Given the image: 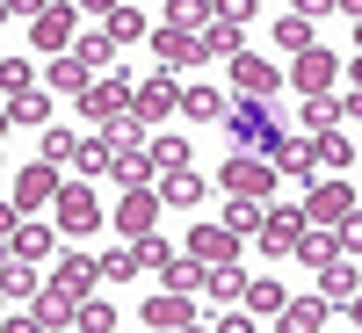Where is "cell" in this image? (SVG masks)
I'll return each instance as SVG.
<instances>
[{
	"label": "cell",
	"mask_w": 362,
	"mask_h": 333,
	"mask_svg": "<svg viewBox=\"0 0 362 333\" xmlns=\"http://www.w3.org/2000/svg\"><path fill=\"white\" fill-rule=\"evenodd\" d=\"M218 181H225V189L232 196H276V181H283V167H276V153H254V145H239V153L218 167Z\"/></svg>",
	"instance_id": "1"
},
{
	"label": "cell",
	"mask_w": 362,
	"mask_h": 333,
	"mask_svg": "<svg viewBox=\"0 0 362 333\" xmlns=\"http://www.w3.org/2000/svg\"><path fill=\"white\" fill-rule=\"evenodd\" d=\"M225 124H232V138H239V145H254V153H276V145H283V131H276V116H268V102H261V95H239Z\"/></svg>",
	"instance_id": "2"
},
{
	"label": "cell",
	"mask_w": 362,
	"mask_h": 333,
	"mask_svg": "<svg viewBox=\"0 0 362 333\" xmlns=\"http://www.w3.org/2000/svg\"><path fill=\"white\" fill-rule=\"evenodd\" d=\"M131 95H138V87H131L124 73L87 80V87H80V116H87V124H116V116H131Z\"/></svg>",
	"instance_id": "3"
},
{
	"label": "cell",
	"mask_w": 362,
	"mask_h": 333,
	"mask_svg": "<svg viewBox=\"0 0 362 333\" xmlns=\"http://www.w3.org/2000/svg\"><path fill=\"white\" fill-rule=\"evenodd\" d=\"M58 232H66V239L102 232V196L87 189V181H66V189H58Z\"/></svg>",
	"instance_id": "4"
},
{
	"label": "cell",
	"mask_w": 362,
	"mask_h": 333,
	"mask_svg": "<svg viewBox=\"0 0 362 333\" xmlns=\"http://www.w3.org/2000/svg\"><path fill=\"white\" fill-rule=\"evenodd\" d=\"M0 225H8V254H22V261H44V254L58 247V225H37L22 203H8V218H0Z\"/></svg>",
	"instance_id": "5"
},
{
	"label": "cell",
	"mask_w": 362,
	"mask_h": 333,
	"mask_svg": "<svg viewBox=\"0 0 362 333\" xmlns=\"http://www.w3.org/2000/svg\"><path fill=\"white\" fill-rule=\"evenodd\" d=\"M283 66H276V58H261V51H239L232 58V87H239V95H261V102H276L283 95Z\"/></svg>",
	"instance_id": "6"
},
{
	"label": "cell",
	"mask_w": 362,
	"mask_h": 333,
	"mask_svg": "<svg viewBox=\"0 0 362 333\" xmlns=\"http://www.w3.org/2000/svg\"><path fill=\"white\" fill-rule=\"evenodd\" d=\"M355 189H348V181H334V174H326V181H312V196H305V218L312 225H348L355 218Z\"/></svg>",
	"instance_id": "7"
},
{
	"label": "cell",
	"mask_w": 362,
	"mask_h": 333,
	"mask_svg": "<svg viewBox=\"0 0 362 333\" xmlns=\"http://www.w3.org/2000/svg\"><path fill=\"white\" fill-rule=\"evenodd\" d=\"M181 95H189V87H174V73L160 66L153 80H138V95H131V116H145V124H160V116H181Z\"/></svg>",
	"instance_id": "8"
},
{
	"label": "cell",
	"mask_w": 362,
	"mask_h": 333,
	"mask_svg": "<svg viewBox=\"0 0 362 333\" xmlns=\"http://www.w3.org/2000/svg\"><path fill=\"white\" fill-rule=\"evenodd\" d=\"M73 15H80L73 0H51L44 15H29V44L51 51V58H58V51H73Z\"/></svg>",
	"instance_id": "9"
},
{
	"label": "cell",
	"mask_w": 362,
	"mask_h": 333,
	"mask_svg": "<svg viewBox=\"0 0 362 333\" xmlns=\"http://www.w3.org/2000/svg\"><path fill=\"white\" fill-rule=\"evenodd\" d=\"M58 160H37V167H15V203L22 210H44V203H58Z\"/></svg>",
	"instance_id": "10"
},
{
	"label": "cell",
	"mask_w": 362,
	"mask_h": 333,
	"mask_svg": "<svg viewBox=\"0 0 362 333\" xmlns=\"http://www.w3.org/2000/svg\"><path fill=\"white\" fill-rule=\"evenodd\" d=\"M160 189H124V203H116V232H124V239H138V232H153L160 225Z\"/></svg>",
	"instance_id": "11"
},
{
	"label": "cell",
	"mask_w": 362,
	"mask_h": 333,
	"mask_svg": "<svg viewBox=\"0 0 362 333\" xmlns=\"http://www.w3.org/2000/svg\"><path fill=\"white\" fill-rule=\"evenodd\" d=\"M334 73H341V58L326 51V44H312V51L290 66V87H297V95H326V87H334Z\"/></svg>",
	"instance_id": "12"
},
{
	"label": "cell",
	"mask_w": 362,
	"mask_h": 333,
	"mask_svg": "<svg viewBox=\"0 0 362 333\" xmlns=\"http://www.w3.org/2000/svg\"><path fill=\"white\" fill-rule=\"evenodd\" d=\"M305 232H312L305 210H268V218H261V254H297Z\"/></svg>",
	"instance_id": "13"
},
{
	"label": "cell",
	"mask_w": 362,
	"mask_h": 333,
	"mask_svg": "<svg viewBox=\"0 0 362 333\" xmlns=\"http://www.w3.org/2000/svg\"><path fill=\"white\" fill-rule=\"evenodd\" d=\"M153 51H160V66H167V73H189L196 58H203V37H196V29H174V22H167V29H153Z\"/></svg>",
	"instance_id": "14"
},
{
	"label": "cell",
	"mask_w": 362,
	"mask_h": 333,
	"mask_svg": "<svg viewBox=\"0 0 362 333\" xmlns=\"http://www.w3.org/2000/svg\"><path fill=\"white\" fill-rule=\"evenodd\" d=\"M239 239H247V232H232V225H203V218H196V232H189V254L218 268V261H239Z\"/></svg>",
	"instance_id": "15"
},
{
	"label": "cell",
	"mask_w": 362,
	"mask_h": 333,
	"mask_svg": "<svg viewBox=\"0 0 362 333\" xmlns=\"http://www.w3.org/2000/svg\"><path fill=\"white\" fill-rule=\"evenodd\" d=\"M138 319L160 326V333H167V326H189V319H196V290H160V297H145Z\"/></svg>",
	"instance_id": "16"
},
{
	"label": "cell",
	"mask_w": 362,
	"mask_h": 333,
	"mask_svg": "<svg viewBox=\"0 0 362 333\" xmlns=\"http://www.w3.org/2000/svg\"><path fill=\"white\" fill-rule=\"evenodd\" d=\"M334 312H341V305H334V297L319 290V297H290V312H283L276 326H283V333H319V326L334 319Z\"/></svg>",
	"instance_id": "17"
},
{
	"label": "cell",
	"mask_w": 362,
	"mask_h": 333,
	"mask_svg": "<svg viewBox=\"0 0 362 333\" xmlns=\"http://www.w3.org/2000/svg\"><path fill=\"white\" fill-rule=\"evenodd\" d=\"M276 167H283V174L319 181V138H312V131H305V138H283V145H276Z\"/></svg>",
	"instance_id": "18"
},
{
	"label": "cell",
	"mask_w": 362,
	"mask_h": 333,
	"mask_svg": "<svg viewBox=\"0 0 362 333\" xmlns=\"http://www.w3.org/2000/svg\"><path fill=\"white\" fill-rule=\"evenodd\" d=\"M348 247H341V225H312L305 239H297V261H312V268H326V261H341Z\"/></svg>",
	"instance_id": "19"
},
{
	"label": "cell",
	"mask_w": 362,
	"mask_h": 333,
	"mask_svg": "<svg viewBox=\"0 0 362 333\" xmlns=\"http://www.w3.org/2000/svg\"><path fill=\"white\" fill-rule=\"evenodd\" d=\"M239 29H247V22H232V15H218L210 29H196V37H203V58H239V51H247V44H239Z\"/></svg>",
	"instance_id": "20"
},
{
	"label": "cell",
	"mask_w": 362,
	"mask_h": 333,
	"mask_svg": "<svg viewBox=\"0 0 362 333\" xmlns=\"http://www.w3.org/2000/svg\"><path fill=\"white\" fill-rule=\"evenodd\" d=\"M247 312H254V319H283V312H290V290H283L276 276H261V283H247Z\"/></svg>",
	"instance_id": "21"
},
{
	"label": "cell",
	"mask_w": 362,
	"mask_h": 333,
	"mask_svg": "<svg viewBox=\"0 0 362 333\" xmlns=\"http://www.w3.org/2000/svg\"><path fill=\"white\" fill-rule=\"evenodd\" d=\"M181 116H189V124H225V95H218V87H189V95H181Z\"/></svg>",
	"instance_id": "22"
},
{
	"label": "cell",
	"mask_w": 362,
	"mask_h": 333,
	"mask_svg": "<svg viewBox=\"0 0 362 333\" xmlns=\"http://www.w3.org/2000/svg\"><path fill=\"white\" fill-rule=\"evenodd\" d=\"M0 124H51V95H37V87H29V95H8V116H0Z\"/></svg>",
	"instance_id": "23"
},
{
	"label": "cell",
	"mask_w": 362,
	"mask_h": 333,
	"mask_svg": "<svg viewBox=\"0 0 362 333\" xmlns=\"http://www.w3.org/2000/svg\"><path fill=\"white\" fill-rule=\"evenodd\" d=\"M160 196H167L174 210H196V203H203V174H189V167H181V174H160Z\"/></svg>",
	"instance_id": "24"
},
{
	"label": "cell",
	"mask_w": 362,
	"mask_h": 333,
	"mask_svg": "<svg viewBox=\"0 0 362 333\" xmlns=\"http://www.w3.org/2000/svg\"><path fill=\"white\" fill-rule=\"evenodd\" d=\"M261 218H268V203H261V196H232V203H225V225H232V232H247V239H261Z\"/></svg>",
	"instance_id": "25"
},
{
	"label": "cell",
	"mask_w": 362,
	"mask_h": 333,
	"mask_svg": "<svg viewBox=\"0 0 362 333\" xmlns=\"http://www.w3.org/2000/svg\"><path fill=\"white\" fill-rule=\"evenodd\" d=\"M167 22L174 29H210L218 22V0H167Z\"/></svg>",
	"instance_id": "26"
},
{
	"label": "cell",
	"mask_w": 362,
	"mask_h": 333,
	"mask_svg": "<svg viewBox=\"0 0 362 333\" xmlns=\"http://www.w3.org/2000/svg\"><path fill=\"white\" fill-rule=\"evenodd\" d=\"M153 153H145V145H138V153H116V181H124V189H153Z\"/></svg>",
	"instance_id": "27"
},
{
	"label": "cell",
	"mask_w": 362,
	"mask_h": 333,
	"mask_svg": "<svg viewBox=\"0 0 362 333\" xmlns=\"http://www.w3.org/2000/svg\"><path fill=\"white\" fill-rule=\"evenodd\" d=\"M87 73H95V66H87L80 51H58V58H51V87H66V95H80Z\"/></svg>",
	"instance_id": "28"
},
{
	"label": "cell",
	"mask_w": 362,
	"mask_h": 333,
	"mask_svg": "<svg viewBox=\"0 0 362 333\" xmlns=\"http://www.w3.org/2000/svg\"><path fill=\"white\" fill-rule=\"evenodd\" d=\"M203 297H218V305H232V297H247V276H239V261H218V268H210Z\"/></svg>",
	"instance_id": "29"
},
{
	"label": "cell",
	"mask_w": 362,
	"mask_h": 333,
	"mask_svg": "<svg viewBox=\"0 0 362 333\" xmlns=\"http://www.w3.org/2000/svg\"><path fill=\"white\" fill-rule=\"evenodd\" d=\"M297 116H305V131H334V124H348V109H341L334 95H305V109H297Z\"/></svg>",
	"instance_id": "30"
},
{
	"label": "cell",
	"mask_w": 362,
	"mask_h": 333,
	"mask_svg": "<svg viewBox=\"0 0 362 333\" xmlns=\"http://www.w3.org/2000/svg\"><path fill=\"white\" fill-rule=\"evenodd\" d=\"M319 290H326V297H334V305H348V297L362 290V276H355V268H348V261H326V268H319Z\"/></svg>",
	"instance_id": "31"
},
{
	"label": "cell",
	"mask_w": 362,
	"mask_h": 333,
	"mask_svg": "<svg viewBox=\"0 0 362 333\" xmlns=\"http://www.w3.org/2000/svg\"><path fill=\"white\" fill-rule=\"evenodd\" d=\"M80 174H116V138H80Z\"/></svg>",
	"instance_id": "32"
},
{
	"label": "cell",
	"mask_w": 362,
	"mask_h": 333,
	"mask_svg": "<svg viewBox=\"0 0 362 333\" xmlns=\"http://www.w3.org/2000/svg\"><path fill=\"white\" fill-rule=\"evenodd\" d=\"M109 37H116V44H138V37H145V8L116 0V8H109Z\"/></svg>",
	"instance_id": "33"
},
{
	"label": "cell",
	"mask_w": 362,
	"mask_h": 333,
	"mask_svg": "<svg viewBox=\"0 0 362 333\" xmlns=\"http://www.w3.org/2000/svg\"><path fill=\"white\" fill-rule=\"evenodd\" d=\"M145 153H153V167H160V174H181V167H189V138H174V131H167V138L145 145Z\"/></svg>",
	"instance_id": "34"
},
{
	"label": "cell",
	"mask_w": 362,
	"mask_h": 333,
	"mask_svg": "<svg viewBox=\"0 0 362 333\" xmlns=\"http://www.w3.org/2000/svg\"><path fill=\"white\" fill-rule=\"evenodd\" d=\"M276 44H283L290 58H305V51H312V15H283V22H276Z\"/></svg>",
	"instance_id": "35"
},
{
	"label": "cell",
	"mask_w": 362,
	"mask_h": 333,
	"mask_svg": "<svg viewBox=\"0 0 362 333\" xmlns=\"http://www.w3.org/2000/svg\"><path fill=\"white\" fill-rule=\"evenodd\" d=\"M312 138H319V167H334V174H341V167L355 160V145H348V131H341V124H334V131H312Z\"/></svg>",
	"instance_id": "36"
},
{
	"label": "cell",
	"mask_w": 362,
	"mask_h": 333,
	"mask_svg": "<svg viewBox=\"0 0 362 333\" xmlns=\"http://www.w3.org/2000/svg\"><path fill=\"white\" fill-rule=\"evenodd\" d=\"M73 51H80V58H87L95 73H109V66H116V37H109V29H95V37H80Z\"/></svg>",
	"instance_id": "37"
},
{
	"label": "cell",
	"mask_w": 362,
	"mask_h": 333,
	"mask_svg": "<svg viewBox=\"0 0 362 333\" xmlns=\"http://www.w3.org/2000/svg\"><path fill=\"white\" fill-rule=\"evenodd\" d=\"M8 297H15V305H37V297H44V290H37V276H29V261H22V254H8Z\"/></svg>",
	"instance_id": "38"
},
{
	"label": "cell",
	"mask_w": 362,
	"mask_h": 333,
	"mask_svg": "<svg viewBox=\"0 0 362 333\" xmlns=\"http://www.w3.org/2000/svg\"><path fill=\"white\" fill-rule=\"evenodd\" d=\"M102 268H109V283H138V276H145L138 247H116V254H102Z\"/></svg>",
	"instance_id": "39"
},
{
	"label": "cell",
	"mask_w": 362,
	"mask_h": 333,
	"mask_svg": "<svg viewBox=\"0 0 362 333\" xmlns=\"http://www.w3.org/2000/svg\"><path fill=\"white\" fill-rule=\"evenodd\" d=\"M131 247H138V261H145V268H167V261H174V247H167L160 232H138Z\"/></svg>",
	"instance_id": "40"
},
{
	"label": "cell",
	"mask_w": 362,
	"mask_h": 333,
	"mask_svg": "<svg viewBox=\"0 0 362 333\" xmlns=\"http://www.w3.org/2000/svg\"><path fill=\"white\" fill-rule=\"evenodd\" d=\"M44 160H80V138H73V131H51V124H44Z\"/></svg>",
	"instance_id": "41"
},
{
	"label": "cell",
	"mask_w": 362,
	"mask_h": 333,
	"mask_svg": "<svg viewBox=\"0 0 362 333\" xmlns=\"http://www.w3.org/2000/svg\"><path fill=\"white\" fill-rule=\"evenodd\" d=\"M80 326H87V333H109V326H116V312L102 305V297H87V305H80Z\"/></svg>",
	"instance_id": "42"
},
{
	"label": "cell",
	"mask_w": 362,
	"mask_h": 333,
	"mask_svg": "<svg viewBox=\"0 0 362 333\" xmlns=\"http://www.w3.org/2000/svg\"><path fill=\"white\" fill-rule=\"evenodd\" d=\"M218 15H232V22H254V15H261V0H218Z\"/></svg>",
	"instance_id": "43"
},
{
	"label": "cell",
	"mask_w": 362,
	"mask_h": 333,
	"mask_svg": "<svg viewBox=\"0 0 362 333\" xmlns=\"http://www.w3.org/2000/svg\"><path fill=\"white\" fill-rule=\"evenodd\" d=\"M8 95H29V58H8Z\"/></svg>",
	"instance_id": "44"
},
{
	"label": "cell",
	"mask_w": 362,
	"mask_h": 333,
	"mask_svg": "<svg viewBox=\"0 0 362 333\" xmlns=\"http://www.w3.org/2000/svg\"><path fill=\"white\" fill-rule=\"evenodd\" d=\"M44 8H51V0H8V15H22V22H29V15H44Z\"/></svg>",
	"instance_id": "45"
},
{
	"label": "cell",
	"mask_w": 362,
	"mask_h": 333,
	"mask_svg": "<svg viewBox=\"0 0 362 333\" xmlns=\"http://www.w3.org/2000/svg\"><path fill=\"white\" fill-rule=\"evenodd\" d=\"M341 0H297V15H334Z\"/></svg>",
	"instance_id": "46"
},
{
	"label": "cell",
	"mask_w": 362,
	"mask_h": 333,
	"mask_svg": "<svg viewBox=\"0 0 362 333\" xmlns=\"http://www.w3.org/2000/svg\"><path fill=\"white\" fill-rule=\"evenodd\" d=\"M73 8H80V15H109L116 0H73Z\"/></svg>",
	"instance_id": "47"
},
{
	"label": "cell",
	"mask_w": 362,
	"mask_h": 333,
	"mask_svg": "<svg viewBox=\"0 0 362 333\" xmlns=\"http://www.w3.org/2000/svg\"><path fill=\"white\" fill-rule=\"evenodd\" d=\"M341 109H348V124H362V87H355V95H348Z\"/></svg>",
	"instance_id": "48"
},
{
	"label": "cell",
	"mask_w": 362,
	"mask_h": 333,
	"mask_svg": "<svg viewBox=\"0 0 362 333\" xmlns=\"http://www.w3.org/2000/svg\"><path fill=\"white\" fill-rule=\"evenodd\" d=\"M355 87H362V58H355Z\"/></svg>",
	"instance_id": "49"
},
{
	"label": "cell",
	"mask_w": 362,
	"mask_h": 333,
	"mask_svg": "<svg viewBox=\"0 0 362 333\" xmlns=\"http://www.w3.org/2000/svg\"><path fill=\"white\" fill-rule=\"evenodd\" d=\"M355 51H362V22H355Z\"/></svg>",
	"instance_id": "50"
}]
</instances>
